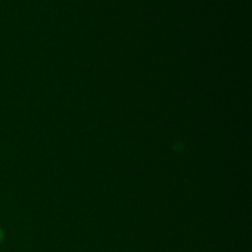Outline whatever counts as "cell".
I'll return each mask as SVG.
<instances>
[{"label": "cell", "instance_id": "1", "mask_svg": "<svg viewBox=\"0 0 252 252\" xmlns=\"http://www.w3.org/2000/svg\"><path fill=\"white\" fill-rule=\"evenodd\" d=\"M4 239H5V233L2 231V229H0V245L4 243Z\"/></svg>", "mask_w": 252, "mask_h": 252}]
</instances>
